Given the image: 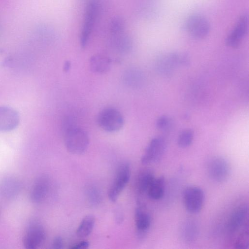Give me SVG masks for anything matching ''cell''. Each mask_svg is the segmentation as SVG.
<instances>
[{"mask_svg": "<svg viewBox=\"0 0 249 249\" xmlns=\"http://www.w3.org/2000/svg\"><path fill=\"white\" fill-rule=\"evenodd\" d=\"M64 140L67 150L75 155H80L84 153L89 142L87 132L74 126L65 129Z\"/></svg>", "mask_w": 249, "mask_h": 249, "instance_id": "obj_1", "label": "cell"}, {"mask_svg": "<svg viewBox=\"0 0 249 249\" xmlns=\"http://www.w3.org/2000/svg\"><path fill=\"white\" fill-rule=\"evenodd\" d=\"M97 123L103 130L108 132H115L123 127L124 118L116 109L106 108L98 114Z\"/></svg>", "mask_w": 249, "mask_h": 249, "instance_id": "obj_2", "label": "cell"}, {"mask_svg": "<svg viewBox=\"0 0 249 249\" xmlns=\"http://www.w3.org/2000/svg\"><path fill=\"white\" fill-rule=\"evenodd\" d=\"M207 172L209 178L216 182H223L228 179L231 172L229 161L223 157L211 158L207 164Z\"/></svg>", "mask_w": 249, "mask_h": 249, "instance_id": "obj_3", "label": "cell"}, {"mask_svg": "<svg viewBox=\"0 0 249 249\" xmlns=\"http://www.w3.org/2000/svg\"><path fill=\"white\" fill-rule=\"evenodd\" d=\"M248 228V206L243 204L237 207L231 214L227 224V234L231 239Z\"/></svg>", "mask_w": 249, "mask_h": 249, "instance_id": "obj_4", "label": "cell"}, {"mask_svg": "<svg viewBox=\"0 0 249 249\" xmlns=\"http://www.w3.org/2000/svg\"><path fill=\"white\" fill-rule=\"evenodd\" d=\"M182 198L186 210L190 213H196L203 208L205 194L199 187L189 186L184 189Z\"/></svg>", "mask_w": 249, "mask_h": 249, "instance_id": "obj_5", "label": "cell"}, {"mask_svg": "<svg viewBox=\"0 0 249 249\" xmlns=\"http://www.w3.org/2000/svg\"><path fill=\"white\" fill-rule=\"evenodd\" d=\"M130 177V167L127 162L122 163L118 168L115 178L108 192L109 200L115 202L118 199Z\"/></svg>", "mask_w": 249, "mask_h": 249, "instance_id": "obj_6", "label": "cell"}, {"mask_svg": "<svg viewBox=\"0 0 249 249\" xmlns=\"http://www.w3.org/2000/svg\"><path fill=\"white\" fill-rule=\"evenodd\" d=\"M166 147V142L163 137H157L152 139L141 158L142 163L148 164L158 161L163 156Z\"/></svg>", "mask_w": 249, "mask_h": 249, "instance_id": "obj_7", "label": "cell"}, {"mask_svg": "<svg viewBox=\"0 0 249 249\" xmlns=\"http://www.w3.org/2000/svg\"><path fill=\"white\" fill-rule=\"evenodd\" d=\"M99 11L97 1L89 2L86 9L85 18L80 35V44L84 48L87 44L91 32L97 18Z\"/></svg>", "mask_w": 249, "mask_h": 249, "instance_id": "obj_8", "label": "cell"}, {"mask_svg": "<svg viewBox=\"0 0 249 249\" xmlns=\"http://www.w3.org/2000/svg\"><path fill=\"white\" fill-rule=\"evenodd\" d=\"M46 236L45 231L42 225L36 222L32 223L24 234L23 245L28 249H37L43 243Z\"/></svg>", "mask_w": 249, "mask_h": 249, "instance_id": "obj_9", "label": "cell"}, {"mask_svg": "<svg viewBox=\"0 0 249 249\" xmlns=\"http://www.w3.org/2000/svg\"><path fill=\"white\" fill-rule=\"evenodd\" d=\"M186 28L189 34L197 39L205 37L210 30L208 21L206 18L199 15L190 16L186 20Z\"/></svg>", "mask_w": 249, "mask_h": 249, "instance_id": "obj_10", "label": "cell"}, {"mask_svg": "<svg viewBox=\"0 0 249 249\" xmlns=\"http://www.w3.org/2000/svg\"><path fill=\"white\" fill-rule=\"evenodd\" d=\"M248 17L246 14L242 15L238 20L234 28L228 36L226 42L231 48H237L241 44L248 31Z\"/></svg>", "mask_w": 249, "mask_h": 249, "instance_id": "obj_11", "label": "cell"}, {"mask_svg": "<svg viewBox=\"0 0 249 249\" xmlns=\"http://www.w3.org/2000/svg\"><path fill=\"white\" fill-rule=\"evenodd\" d=\"M18 113L7 106H0V131L7 132L14 130L19 124Z\"/></svg>", "mask_w": 249, "mask_h": 249, "instance_id": "obj_12", "label": "cell"}, {"mask_svg": "<svg viewBox=\"0 0 249 249\" xmlns=\"http://www.w3.org/2000/svg\"><path fill=\"white\" fill-rule=\"evenodd\" d=\"M135 221L138 237L143 239L151 225V217L146 209L142 206L138 207L135 210Z\"/></svg>", "mask_w": 249, "mask_h": 249, "instance_id": "obj_13", "label": "cell"}, {"mask_svg": "<svg viewBox=\"0 0 249 249\" xmlns=\"http://www.w3.org/2000/svg\"><path fill=\"white\" fill-rule=\"evenodd\" d=\"M50 181L46 176L38 177L35 181L30 193V199L33 203H40L46 198L49 190Z\"/></svg>", "mask_w": 249, "mask_h": 249, "instance_id": "obj_14", "label": "cell"}, {"mask_svg": "<svg viewBox=\"0 0 249 249\" xmlns=\"http://www.w3.org/2000/svg\"><path fill=\"white\" fill-rule=\"evenodd\" d=\"M199 231L197 223L193 219H187L181 224L179 229V234L184 242L191 243L196 240Z\"/></svg>", "mask_w": 249, "mask_h": 249, "instance_id": "obj_15", "label": "cell"}, {"mask_svg": "<svg viewBox=\"0 0 249 249\" xmlns=\"http://www.w3.org/2000/svg\"><path fill=\"white\" fill-rule=\"evenodd\" d=\"M89 67L91 70L97 73H104L107 72L111 66V60L106 55L95 54L89 59Z\"/></svg>", "mask_w": 249, "mask_h": 249, "instance_id": "obj_16", "label": "cell"}, {"mask_svg": "<svg viewBox=\"0 0 249 249\" xmlns=\"http://www.w3.org/2000/svg\"><path fill=\"white\" fill-rule=\"evenodd\" d=\"M155 178L153 172L150 169H145L141 172L136 181V189L138 193L141 194L147 193Z\"/></svg>", "mask_w": 249, "mask_h": 249, "instance_id": "obj_17", "label": "cell"}, {"mask_svg": "<svg viewBox=\"0 0 249 249\" xmlns=\"http://www.w3.org/2000/svg\"><path fill=\"white\" fill-rule=\"evenodd\" d=\"M165 187L164 178L162 176L155 178L146 193L151 199L155 200H159L163 197L164 194Z\"/></svg>", "mask_w": 249, "mask_h": 249, "instance_id": "obj_18", "label": "cell"}, {"mask_svg": "<svg viewBox=\"0 0 249 249\" xmlns=\"http://www.w3.org/2000/svg\"><path fill=\"white\" fill-rule=\"evenodd\" d=\"M113 36L111 43L116 51L122 53H126L131 50L132 41L128 35L122 33Z\"/></svg>", "mask_w": 249, "mask_h": 249, "instance_id": "obj_19", "label": "cell"}, {"mask_svg": "<svg viewBox=\"0 0 249 249\" xmlns=\"http://www.w3.org/2000/svg\"><path fill=\"white\" fill-rule=\"evenodd\" d=\"M19 182L15 178H4L0 183V191L3 196L11 198L16 196L19 190Z\"/></svg>", "mask_w": 249, "mask_h": 249, "instance_id": "obj_20", "label": "cell"}, {"mask_svg": "<svg viewBox=\"0 0 249 249\" xmlns=\"http://www.w3.org/2000/svg\"><path fill=\"white\" fill-rule=\"evenodd\" d=\"M95 224V218L92 215L86 216L81 221L77 231L76 234L79 237L88 236L92 232Z\"/></svg>", "mask_w": 249, "mask_h": 249, "instance_id": "obj_21", "label": "cell"}, {"mask_svg": "<svg viewBox=\"0 0 249 249\" xmlns=\"http://www.w3.org/2000/svg\"><path fill=\"white\" fill-rule=\"evenodd\" d=\"M194 139V132L191 129H186L183 131L178 138V144L182 148L189 146L192 143Z\"/></svg>", "mask_w": 249, "mask_h": 249, "instance_id": "obj_22", "label": "cell"}, {"mask_svg": "<svg viewBox=\"0 0 249 249\" xmlns=\"http://www.w3.org/2000/svg\"><path fill=\"white\" fill-rule=\"evenodd\" d=\"M88 200L93 206L99 204L101 201V195L99 190L95 186H90L86 190Z\"/></svg>", "mask_w": 249, "mask_h": 249, "instance_id": "obj_23", "label": "cell"}, {"mask_svg": "<svg viewBox=\"0 0 249 249\" xmlns=\"http://www.w3.org/2000/svg\"><path fill=\"white\" fill-rule=\"evenodd\" d=\"M125 26L124 19L119 17L114 18L110 24V30L112 35L122 34Z\"/></svg>", "mask_w": 249, "mask_h": 249, "instance_id": "obj_24", "label": "cell"}, {"mask_svg": "<svg viewBox=\"0 0 249 249\" xmlns=\"http://www.w3.org/2000/svg\"><path fill=\"white\" fill-rule=\"evenodd\" d=\"M141 76L139 71L130 70L125 72L124 80L126 83L131 86H136L140 82Z\"/></svg>", "mask_w": 249, "mask_h": 249, "instance_id": "obj_25", "label": "cell"}, {"mask_svg": "<svg viewBox=\"0 0 249 249\" xmlns=\"http://www.w3.org/2000/svg\"><path fill=\"white\" fill-rule=\"evenodd\" d=\"M156 124L158 129L165 131L170 127V121L168 117L161 116L157 119Z\"/></svg>", "mask_w": 249, "mask_h": 249, "instance_id": "obj_26", "label": "cell"}, {"mask_svg": "<svg viewBox=\"0 0 249 249\" xmlns=\"http://www.w3.org/2000/svg\"><path fill=\"white\" fill-rule=\"evenodd\" d=\"M89 246V243L87 241H82L77 243L70 248L71 249H85Z\"/></svg>", "mask_w": 249, "mask_h": 249, "instance_id": "obj_27", "label": "cell"}, {"mask_svg": "<svg viewBox=\"0 0 249 249\" xmlns=\"http://www.w3.org/2000/svg\"><path fill=\"white\" fill-rule=\"evenodd\" d=\"M53 247L55 249H60L63 248V240L60 236L55 237L52 244Z\"/></svg>", "mask_w": 249, "mask_h": 249, "instance_id": "obj_28", "label": "cell"}, {"mask_svg": "<svg viewBox=\"0 0 249 249\" xmlns=\"http://www.w3.org/2000/svg\"><path fill=\"white\" fill-rule=\"evenodd\" d=\"M71 68V62L69 61H66L63 66V71L65 72L69 71Z\"/></svg>", "mask_w": 249, "mask_h": 249, "instance_id": "obj_29", "label": "cell"}]
</instances>
